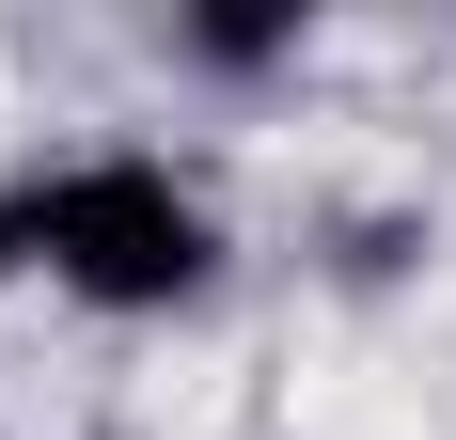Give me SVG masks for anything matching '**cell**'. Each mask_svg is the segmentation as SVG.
<instances>
[{
    "label": "cell",
    "instance_id": "1",
    "mask_svg": "<svg viewBox=\"0 0 456 440\" xmlns=\"http://www.w3.org/2000/svg\"><path fill=\"white\" fill-rule=\"evenodd\" d=\"M0 283H47L79 314H189L221 283V220L174 158L94 142V158H47L0 189Z\"/></svg>",
    "mask_w": 456,
    "mask_h": 440
},
{
    "label": "cell",
    "instance_id": "2",
    "mask_svg": "<svg viewBox=\"0 0 456 440\" xmlns=\"http://www.w3.org/2000/svg\"><path fill=\"white\" fill-rule=\"evenodd\" d=\"M189 47H205V63H283V47H299V16H205Z\"/></svg>",
    "mask_w": 456,
    "mask_h": 440
}]
</instances>
